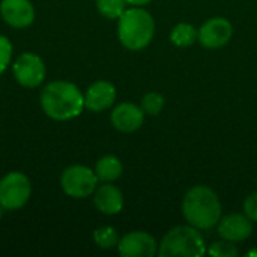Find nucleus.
Masks as SVG:
<instances>
[{
    "label": "nucleus",
    "instance_id": "nucleus-7",
    "mask_svg": "<svg viewBox=\"0 0 257 257\" xmlns=\"http://www.w3.org/2000/svg\"><path fill=\"white\" fill-rule=\"evenodd\" d=\"M15 80L24 87H38L45 80L44 60L33 53H23L12 65Z\"/></svg>",
    "mask_w": 257,
    "mask_h": 257
},
{
    "label": "nucleus",
    "instance_id": "nucleus-19",
    "mask_svg": "<svg viewBox=\"0 0 257 257\" xmlns=\"http://www.w3.org/2000/svg\"><path fill=\"white\" fill-rule=\"evenodd\" d=\"M164 107V96L158 92H149L142 99V110L145 114L157 116Z\"/></svg>",
    "mask_w": 257,
    "mask_h": 257
},
{
    "label": "nucleus",
    "instance_id": "nucleus-9",
    "mask_svg": "<svg viewBox=\"0 0 257 257\" xmlns=\"http://www.w3.org/2000/svg\"><path fill=\"white\" fill-rule=\"evenodd\" d=\"M233 35V27L229 20L214 17L208 20L199 30V42L206 48H220L226 45Z\"/></svg>",
    "mask_w": 257,
    "mask_h": 257
},
{
    "label": "nucleus",
    "instance_id": "nucleus-11",
    "mask_svg": "<svg viewBox=\"0 0 257 257\" xmlns=\"http://www.w3.org/2000/svg\"><path fill=\"white\" fill-rule=\"evenodd\" d=\"M253 221L244 214H230L220 220L218 233L223 239L232 242H242L251 236Z\"/></svg>",
    "mask_w": 257,
    "mask_h": 257
},
{
    "label": "nucleus",
    "instance_id": "nucleus-12",
    "mask_svg": "<svg viewBox=\"0 0 257 257\" xmlns=\"http://www.w3.org/2000/svg\"><path fill=\"white\" fill-rule=\"evenodd\" d=\"M116 99V89L110 81H95L84 93V107L90 111L99 113L113 105Z\"/></svg>",
    "mask_w": 257,
    "mask_h": 257
},
{
    "label": "nucleus",
    "instance_id": "nucleus-3",
    "mask_svg": "<svg viewBox=\"0 0 257 257\" xmlns=\"http://www.w3.org/2000/svg\"><path fill=\"white\" fill-rule=\"evenodd\" d=\"M155 23L151 14L139 6L125 9L119 17L117 36L123 47L128 50H142L154 38Z\"/></svg>",
    "mask_w": 257,
    "mask_h": 257
},
{
    "label": "nucleus",
    "instance_id": "nucleus-17",
    "mask_svg": "<svg viewBox=\"0 0 257 257\" xmlns=\"http://www.w3.org/2000/svg\"><path fill=\"white\" fill-rule=\"evenodd\" d=\"M93 241L98 247L101 248H113V247H117L119 244V233L114 227H110V226H104V227H99L93 232Z\"/></svg>",
    "mask_w": 257,
    "mask_h": 257
},
{
    "label": "nucleus",
    "instance_id": "nucleus-13",
    "mask_svg": "<svg viewBox=\"0 0 257 257\" xmlns=\"http://www.w3.org/2000/svg\"><path fill=\"white\" fill-rule=\"evenodd\" d=\"M145 111L133 102H122L111 111V123L122 133H133L143 125Z\"/></svg>",
    "mask_w": 257,
    "mask_h": 257
},
{
    "label": "nucleus",
    "instance_id": "nucleus-20",
    "mask_svg": "<svg viewBox=\"0 0 257 257\" xmlns=\"http://www.w3.org/2000/svg\"><path fill=\"white\" fill-rule=\"evenodd\" d=\"M233 244H235V242L227 241V239L217 241V242H214V244L209 247L208 253H209L211 256L215 257H236L239 254V251H238V248H236Z\"/></svg>",
    "mask_w": 257,
    "mask_h": 257
},
{
    "label": "nucleus",
    "instance_id": "nucleus-1",
    "mask_svg": "<svg viewBox=\"0 0 257 257\" xmlns=\"http://www.w3.org/2000/svg\"><path fill=\"white\" fill-rule=\"evenodd\" d=\"M41 107L54 120H69L83 111L84 96L69 81H51L41 92Z\"/></svg>",
    "mask_w": 257,
    "mask_h": 257
},
{
    "label": "nucleus",
    "instance_id": "nucleus-8",
    "mask_svg": "<svg viewBox=\"0 0 257 257\" xmlns=\"http://www.w3.org/2000/svg\"><path fill=\"white\" fill-rule=\"evenodd\" d=\"M117 250L123 257H154L158 254V244L148 232H130L119 239Z\"/></svg>",
    "mask_w": 257,
    "mask_h": 257
},
{
    "label": "nucleus",
    "instance_id": "nucleus-10",
    "mask_svg": "<svg viewBox=\"0 0 257 257\" xmlns=\"http://www.w3.org/2000/svg\"><path fill=\"white\" fill-rule=\"evenodd\" d=\"M2 18L15 29L29 27L35 20V8L30 0H2Z\"/></svg>",
    "mask_w": 257,
    "mask_h": 257
},
{
    "label": "nucleus",
    "instance_id": "nucleus-18",
    "mask_svg": "<svg viewBox=\"0 0 257 257\" xmlns=\"http://www.w3.org/2000/svg\"><path fill=\"white\" fill-rule=\"evenodd\" d=\"M125 0H96V8L99 14L108 20L119 18L125 12Z\"/></svg>",
    "mask_w": 257,
    "mask_h": 257
},
{
    "label": "nucleus",
    "instance_id": "nucleus-2",
    "mask_svg": "<svg viewBox=\"0 0 257 257\" xmlns=\"http://www.w3.org/2000/svg\"><path fill=\"white\" fill-rule=\"evenodd\" d=\"M182 214L190 226L211 229L221 220V203L214 190L206 185L193 187L182 200Z\"/></svg>",
    "mask_w": 257,
    "mask_h": 257
},
{
    "label": "nucleus",
    "instance_id": "nucleus-24",
    "mask_svg": "<svg viewBox=\"0 0 257 257\" xmlns=\"http://www.w3.org/2000/svg\"><path fill=\"white\" fill-rule=\"evenodd\" d=\"M2 212H3V208H2V205H0V218H2Z\"/></svg>",
    "mask_w": 257,
    "mask_h": 257
},
{
    "label": "nucleus",
    "instance_id": "nucleus-15",
    "mask_svg": "<svg viewBox=\"0 0 257 257\" xmlns=\"http://www.w3.org/2000/svg\"><path fill=\"white\" fill-rule=\"evenodd\" d=\"M122 170L123 167H122L120 160L113 155L99 158L95 166V173L98 176V181H102V182H113L119 179L122 175Z\"/></svg>",
    "mask_w": 257,
    "mask_h": 257
},
{
    "label": "nucleus",
    "instance_id": "nucleus-14",
    "mask_svg": "<svg viewBox=\"0 0 257 257\" xmlns=\"http://www.w3.org/2000/svg\"><path fill=\"white\" fill-rule=\"evenodd\" d=\"M95 206L107 215H114L119 214L123 208V196L120 190L110 182H104L96 191L93 197Z\"/></svg>",
    "mask_w": 257,
    "mask_h": 257
},
{
    "label": "nucleus",
    "instance_id": "nucleus-4",
    "mask_svg": "<svg viewBox=\"0 0 257 257\" xmlns=\"http://www.w3.org/2000/svg\"><path fill=\"white\" fill-rule=\"evenodd\" d=\"M205 253V239L193 226L173 227L166 233L158 248L161 257H200Z\"/></svg>",
    "mask_w": 257,
    "mask_h": 257
},
{
    "label": "nucleus",
    "instance_id": "nucleus-21",
    "mask_svg": "<svg viewBox=\"0 0 257 257\" xmlns=\"http://www.w3.org/2000/svg\"><path fill=\"white\" fill-rule=\"evenodd\" d=\"M11 57H12V44L6 36L0 35V74H3L5 69L8 68Z\"/></svg>",
    "mask_w": 257,
    "mask_h": 257
},
{
    "label": "nucleus",
    "instance_id": "nucleus-16",
    "mask_svg": "<svg viewBox=\"0 0 257 257\" xmlns=\"http://www.w3.org/2000/svg\"><path fill=\"white\" fill-rule=\"evenodd\" d=\"M197 38H199V32L196 30L194 26L188 23L178 24L170 33V41L176 47H190L197 41Z\"/></svg>",
    "mask_w": 257,
    "mask_h": 257
},
{
    "label": "nucleus",
    "instance_id": "nucleus-5",
    "mask_svg": "<svg viewBox=\"0 0 257 257\" xmlns=\"http://www.w3.org/2000/svg\"><path fill=\"white\" fill-rule=\"evenodd\" d=\"M32 194L29 178L21 172H11L0 179V205L5 211L23 208Z\"/></svg>",
    "mask_w": 257,
    "mask_h": 257
},
{
    "label": "nucleus",
    "instance_id": "nucleus-23",
    "mask_svg": "<svg viewBox=\"0 0 257 257\" xmlns=\"http://www.w3.org/2000/svg\"><path fill=\"white\" fill-rule=\"evenodd\" d=\"M125 2L128 5H133V6H143V5H148L152 0H125Z\"/></svg>",
    "mask_w": 257,
    "mask_h": 257
},
{
    "label": "nucleus",
    "instance_id": "nucleus-22",
    "mask_svg": "<svg viewBox=\"0 0 257 257\" xmlns=\"http://www.w3.org/2000/svg\"><path fill=\"white\" fill-rule=\"evenodd\" d=\"M244 212L245 215L251 220V221H256L257 223V191L250 194L245 202H244Z\"/></svg>",
    "mask_w": 257,
    "mask_h": 257
},
{
    "label": "nucleus",
    "instance_id": "nucleus-6",
    "mask_svg": "<svg viewBox=\"0 0 257 257\" xmlns=\"http://www.w3.org/2000/svg\"><path fill=\"white\" fill-rule=\"evenodd\" d=\"M60 185L69 197L84 199L96 190L98 176L86 166H71L63 170Z\"/></svg>",
    "mask_w": 257,
    "mask_h": 257
}]
</instances>
